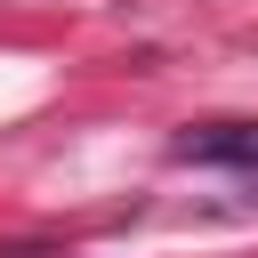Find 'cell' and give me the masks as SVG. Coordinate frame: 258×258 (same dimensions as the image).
<instances>
[{"mask_svg":"<svg viewBox=\"0 0 258 258\" xmlns=\"http://www.w3.org/2000/svg\"><path fill=\"white\" fill-rule=\"evenodd\" d=\"M169 161H202V169L258 177V121H194V129L169 137Z\"/></svg>","mask_w":258,"mask_h":258,"instance_id":"obj_1","label":"cell"}]
</instances>
